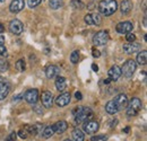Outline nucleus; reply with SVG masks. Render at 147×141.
Returning a JSON list of instances; mask_svg holds the SVG:
<instances>
[{"mask_svg":"<svg viewBox=\"0 0 147 141\" xmlns=\"http://www.w3.org/2000/svg\"><path fill=\"white\" fill-rule=\"evenodd\" d=\"M70 61H71V63H74V64L78 63V61H79V52H78V51H74V52L71 53V55H70Z\"/></svg>","mask_w":147,"mask_h":141,"instance_id":"29","label":"nucleus"},{"mask_svg":"<svg viewBox=\"0 0 147 141\" xmlns=\"http://www.w3.org/2000/svg\"><path fill=\"white\" fill-rule=\"evenodd\" d=\"M109 38H110V36H109L108 31H100L93 37V43L96 46H103L108 43Z\"/></svg>","mask_w":147,"mask_h":141,"instance_id":"5","label":"nucleus"},{"mask_svg":"<svg viewBox=\"0 0 147 141\" xmlns=\"http://www.w3.org/2000/svg\"><path fill=\"white\" fill-rule=\"evenodd\" d=\"M126 40H127L128 42H135L136 36H135V34H132V33H128L127 36H126Z\"/></svg>","mask_w":147,"mask_h":141,"instance_id":"33","label":"nucleus"},{"mask_svg":"<svg viewBox=\"0 0 147 141\" xmlns=\"http://www.w3.org/2000/svg\"><path fill=\"white\" fill-rule=\"evenodd\" d=\"M3 31H5V27H3V25L0 23V33H2Z\"/></svg>","mask_w":147,"mask_h":141,"instance_id":"45","label":"nucleus"},{"mask_svg":"<svg viewBox=\"0 0 147 141\" xmlns=\"http://www.w3.org/2000/svg\"><path fill=\"white\" fill-rule=\"evenodd\" d=\"M105 111L111 114V115H114V114H117L118 112H119V107L117 106L115 104V102L112 99V101H109L108 103H107V105H105Z\"/></svg>","mask_w":147,"mask_h":141,"instance_id":"19","label":"nucleus"},{"mask_svg":"<svg viewBox=\"0 0 147 141\" xmlns=\"http://www.w3.org/2000/svg\"><path fill=\"white\" fill-rule=\"evenodd\" d=\"M118 9L117 0H101L98 2V10L104 16L113 15Z\"/></svg>","mask_w":147,"mask_h":141,"instance_id":"1","label":"nucleus"},{"mask_svg":"<svg viewBox=\"0 0 147 141\" xmlns=\"http://www.w3.org/2000/svg\"><path fill=\"white\" fill-rule=\"evenodd\" d=\"M55 87L59 91H63L67 88V80L65 77H58L55 80Z\"/></svg>","mask_w":147,"mask_h":141,"instance_id":"20","label":"nucleus"},{"mask_svg":"<svg viewBox=\"0 0 147 141\" xmlns=\"http://www.w3.org/2000/svg\"><path fill=\"white\" fill-rule=\"evenodd\" d=\"M41 1L42 0H27V3H28V6L31 8H34V7H36L41 3Z\"/></svg>","mask_w":147,"mask_h":141,"instance_id":"32","label":"nucleus"},{"mask_svg":"<svg viewBox=\"0 0 147 141\" xmlns=\"http://www.w3.org/2000/svg\"><path fill=\"white\" fill-rule=\"evenodd\" d=\"M137 63L140 66H145L147 63V51L143 50L142 52L137 54Z\"/></svg>","mask_w":147,"mask_h":141,"instance_id":"23","label":"nucleus"},{"mask_svg":"<svg viewBox=\"0 0 147 141\" xmlns=\"http://www.w3.org/2000/svg\"><path fill=\"white\" fill-rule=\"evenodd\" d=\"M16 68H17V70L20 71V72H23V71L26 69V66H25V61H24L23 59H19L18 61L16 62Z\"/></svg>","mask_w":147,"mask_h":141,"instance_id":"27","label":"nucleus"},{"mask_svg":"<svg viewBox=\"0 0 147 141\" xmlns=\"http://www.w3.org/2000/svg\"><path fill=\"white\" fill-rule=\"evenodd\" d=\"M113 101L115 102L117 106L119 107V111H121V109L126 108L127 105H128V98H127V96H126L125 94H120V95L115 96Z\"/></svg>","mask_w":147,"mask_h":141,"instance_id":"13","label":"nucleus"},{"mask_svg":"<svg viewBox=\"0 0 147 141\" xmlns=\"http://www.w3.org/2000/svg\"><path fill=\"white\" fill-rule=\"evenodd\" d=\"M9 69V63L6 60H0V72H6Z\"/></svg>","mask_w":147,"mask_h":141,"instance_id":"28","label":"nucleus"},{"mask_svg":"<svg viewBox=\"0 0 147 141\" xmlns=\"http://www.w3.org/2000/svg\"><path fill=\"white\" fill-rule=\"evenodd\" d=\"M139 49H140V45L136 42H128V43L123 44V52L127 54L136 53L137 51H139Z\"/></svg>","mask_w":147,"mask_h":141,"instance_id":"14","label":"nucleus"},{"mask_svg":"<svg viewBox=\"0 0 147 141\" xmlns=\"http://www.w3.org/2000/svg\"><path fill=\"white\" fill-rule=\"evenodd\" d=\"M23 96H24L23 94H19L18 96H16V97H14V98H13V102H14V103H17V102L20 101V98H22Z\"/></svg>","mask_w":147,"mask_h":141,"instance_id":"38","label":"nucleus"},{"mask_svg":"<svg viewBox=\"0 0 147 141\" xmlns=\"http://www.w3.org/2000/svg\"><path fill=\"white\" fill-rule=\"evenodd\" d=\"M24 6H25L24 0H13L10 6H9V10L13 14H18L24 9Z\"/></svg>","mask_w":147,"mask_h":141,"instance_id":"11","label":"nucleus"},{"mask_svg":"<svg viewBox=\"0 0 147 141\" xmlns=\"http://www.w3.org/2000/svg\"><path fill=\"white\" fill-rule=\"evenodd\" d=\"M132 28H134V25H132V23H130V21H122V23H119V24L117 25V27H115L117 32L120 33V34H128V33H130V32L132 31Z\"/></svg>","mask_w":147,"mask_h":141,"instance_id":"10","label":"nucleus"},{"mask_svg":"<svg viewBox=\"0 0 147 141\" xmlns=\"http://www.w3.org/2000/svg\"><path fill=\"white\" fill-rule=\"evenodd\" d=\"M16 138H17V134H16L15 132H11V133L8 136V138H7L6 141H16Z\"/></svg>","mask_w":147,"mask_h":141,"instance_id":"34","label":"nucleus"},{"mask_svg":"<svg viewBox=\"0 0 147 141\" xmlns=\"http://www.w3.org/2000/svg\"><path fill=\"white\" fill-rule=\"evenodd\" d=\"M143 10L146 13V0H144V1H143Z\"/></svg>","mask_w":147,"mask_h":141,"instance_id":"43","label":"nucleus"},{"mask_svg":"<svg viewBox=\"0 0 147 141\" xmlns=\"http://www.w3.org/2000/svg\"><path fill=\"white\" fill-rule=\"evenodd\" d=\"M91 17H92V21H93V25H101V23H102V18H101V15L100 14H96V13H94V14H91Z\"/></svg>","mask_w":147,"mask_h":141,"instance_id":"26","label":"nucleus"},{"mask_svg":"<svg viewBox=\"0 0 147 141\" xmlns=\"http://www.w3.org/2000/svg\"><path fill=\"white\" fill-rule=\"evenodd\" d=\"M53 129H55V132L63 133V132L68 129V124H67L66 121H58V122L53 125Z\"/></svg>","mask_w":147,"mask_h":141,"instance_id":"21","label":"nucleus"},{"mask_svg":"<svg viewBox=\"0 0 147 141\" xmlns=\"http://www.w3.org/2000/svg\"><path fill=\"white\" fill-rule=\"evenodd\" d=\"M70 94L69 93H62L61 95H59L55 99V104L59 106V107H63V106H67L70 103Z\"/></svg>","mask_w":147,"mask_h":141,"instance_id":"12","label":"nucleus"},{"mask_svg":"<svg viewBox=\"0 0 147 141\" xmlns=\"http://www.w3.org/2000/svg\"><path fill=\"white\" fill-rule=\"evenodd\" d=\"M45 75H47V78L49 79H53L55 77H58L60 75V68L58 66H55V64H51L45 70Z\"/></svg>","mask_w":147,"mask_h":141,"instance_id":"15","label":"nucleus"},{"mask_svg":"<svg viewBox=\"0 0 147 141\" xmlns=\"http://www.w3.org/2000/svg\"><path fill=\"white\" fill-rule=\"evenodd\" d=\"M41 101H42V105L45 108H51L53 105V95H52V93H50L48 90L43 91L42 95H41Z\"/></svg>","mask_w":147,"mask_h":141,"instance_id":"8","label":"nucleus"},{"mask_svg":"<svg viewBox=\"0 0 147 141\" xmlns=\"http://www.w3.org/2000/svg\"><path fill=\"white\" fill-rule=\"evenodd\" d=\"M65 141H73V140H70V139H66Z\"/></svg>","mask_w":147,"mask_h":141,"instance_id":"48","label":"nucleus"},{"mask_svg":"<svg viewBox=\"0 0 147 141\" xmlns=\"http://www.w3.org/2000/svg\"><path fill=\"white\" fill-rule=\"evenodd\" d=\"M92 70H93V71H95V72H96V71L98 70V67H97V64L93 63V64H92Z\"/></svg>","mask_w":147,"mask_h":141,"instance_id":"40","label":"nucleus"},{"mask_svg":"<svg viewBox=\"0 0 147 141\" xmlns=\"http://www.w3.org/2000/svg\"><path fill=\"white\" fill-rule=\"evenodd\" d=\"M137 69V63L134 60H127L121 68V75H123L126 78H131L132 75Z\"/></svg>","mask_w":147,"mask_h":141,"instance_id":"4","label":"nucleus"},{"mask_svg":"<svg viewBox=\"0 0 147 141\" xmlns=\"http://www.w3.org/2000/svg\"><path fill=\"white\" fill-rule=\"evenodd\" d=\"M84 20H85V23H86L87 25H93V21H92V17H91V14L86 15V16L84 17Z\"/></svg>","mask_w":147,"mask_h":141,"instance_id":"35","label":"nucleus"},{"mask_svg":"<svg viewBox=\"0 0 147 141\" xmlns=\"http://www.w3.org/2000/svg\"><path fill=\"white\" fill-rule=\"evenodd\" d=\"M40 108H41V107H35V108H34V109H35V111H36L37 113H40V114H41V113H43V111H41V109H40Z\"/></svg>","mask_w":147,"mask_h":141,"instance_id":"44","label":"nucleus"},{"mask_svg":"<svg viewBox=\"0 0 147 141\" xmlns=\"http://www.w3.org/2000/svg\"><path fill=\"white\" fill-rule=\"evenodd\" d=\"M49 5H50L51 9L57 10L62 6V0H49Z\"/></svg>","mask_w":147,"mask_h":141,"instance_id":"25","label":"nucleus"},{"mask_svg":"<svg viewBox=\"0 0 147 141\" xmlns=\"http://www.w3.org/2000/svg\"><path fill=\"white\" fill-rule=\"evenodd\" d=\"M71 136H73L74 141H84V139H85L84 132H83L82 130H79L78 128L74 129V130H73V133H71Z\"/></svg>","mask_w":147,"mask_h":141,"instance_id":"22","label":"nucleus"},{"mask_svg":"<svg viewBox=\"0 0 147 141\" xmlns=\"http://www.w3.org/2000/svg\"><path fill=\"white\" fill-rule=\"evenodd\" d=\"M142 109V102L139 98L137 97H134L130 102H128V105H127V115L130 117H134L136 116Z\"/></svg>","mask_w":147,"mask_h":141,"instance_id":"3","label":"nucleus"},{"mask_svg":"<svg viewBox=\"0 0 147 141\" xmlns=\"http://www.w3.org/2000/svg\"><path fill=\"white\" fill-rule=\"evenodd\" d=\"M92 141H107L108 140V136L101 134V136H96V137H92Z\"/></svg>","mask_w":147,"mask_h":141,"instance_id":"31","label":"nucleus"},{"mask_svg":"<svg viewBox=\"0 0 147 141\" xmlns=\"http://www.w3.org/2000/svg\"><path fill=\"white\" fill-rule=\"evenodd\" d=\"M129 130H130V128H129V126H127V128H125V129H123V132H125V133H128Z\"/></svg>","mask_w":147,"mask_h":141,"instance_id":"46","label":"nucleus"},{"mask_svg":"<svg viewBox=\"0 0 147 141\" xmlns=\"http://www.w3.org/2000/svg\"><path fill=\"white\" fill-rule=\"evenodd\" d=\"M103 81H104V84H107V85H108V84H110L111 79L110 78H108V79H105V80H103Z\"/></svg>","mask_w":147,"mask_h":141,"instance_id":"47","label":"nucleus"},{"mask_svg":"<svg viewBox=\"0 0 147 141\" xmlns=\"http://www.w3.org/2000/svg\"><path fill=\"white\" fill-rule=\"evenodd\" d=\"M9 30L13 34L15 35H19L23 33V30H24V25L23 23L18 20V19H13L10 23H9Z\"/></svg>","mask_w":147,"mask_h":141,"instance_id":"7","label":"nucleus"},{"mask_svg":"<svg viewBox=\"0 0 147 141\" xmlns=\"http://www.w3.org/2000/svg\"><path fill=\"white\" fill-rule=\"evenodd\" d=\"M143 24H144V27L146 28V27H147V17H146V16L144 17V20H143Z\"/></svg>","mask_w":147,"mask_h":141,"instance_id":"42","label":"nucleus"},{"mask_svg":"<svg viewBox=\"0 0 147 141\" xmlns=\"http://www.w3.org/2000/svg\"><path fill=\"white\" fill-rule=\"evenodd\" d=\"M18 136L22 138V139H26V138L30 136V133H28L27 129H26V128H24V129H22V130H19L18 131Z\"/></svg>","mask_w":147,"mask_h":141,"instance_id":"30","label":"nucleus"},{"mask_svg":"<svg viewBox=\"0 0 147 141\" xmlns=\"http://www.w3.org/2000/svg\"><path fill=\"white\" fill-rule=\"evenodd\" d=\"M55 134V129H53V125H48L43 129V132H42V136L44 139H49L51 138L52 136Z\"/></svg>","mask_w":147,"mask_h":141,"instance_id":"24","label":"nucleus"},{"mask_svg":"<svg viewBox=\"0 0 147 141\" xmlns=\"http://www.w3.org/2000/svg\"><path fill=\"white\" fill-rule=\"evenodd\" d=\"M9 91H10V85H9V83H7L5 80L0 81V101L5 99L8 96Z\"/></svg>","mask_w":147,"mask_h":141,"instance_id":"16","label":"nucleus"},{"mask_svg":"<svg viewBox=\"0 0 147 141\" xmlns=\"http://www.w3.org/2000/svg\"><path fill=\"white\" fill-rule=\"evenodd\" d=\"M98 123L96 122V121H87V122H85L84 123V126H83V129H84V132L85 133H87V134H94V133H96L97 131H98Z\"/></svg>","mask_w":147,"mask_h":141,"instance_id":"9","label":"nucleus"},{"mask_svg":"<svg viewBox=\"0 0 147 141\" xmlns=\"http://www.w3.org/2000/svg\"><path fill=\"white\" fill-rule=\"evenodd\" d=\"M0 45H5V37L0 35Z\"/></svg>","mask_w":147,"mask_h":141,"instance_id":"41","label":"nucleus"},{"mask_svg":"<svg viewBox=\"0 0 147 141\" xmlns=\"http://www.w3.org/2000/svg\"><path fill=\"white\" fill-rule=\"evenodd\" d=\"M92 53H93V56H94V58H100V55H101L100 51H98V50H96V49H93Z\"/></svg>","mask_w":147,"mask_h":141,"instance_id":"37","label":"nucleus"},{"mask_svg":"<svg viewBox=\"0 0 147 141\" xmlns=\"http://www.w3.org/2000/svg\"><path fill=\"white\" fill-rule=\"evenodd\" d=\"M75 96H76V98H77L78 101H80V99L83 98V95H82V93H79V91H77V93L75 94Z\"/></svg>","mask_w":147,"mask_h":141,"instance_id":"39","label":"nucleus"},{"mask_svg":"<svg viewBox=\"0 0 147 141\" xmlns=\"http://www.w3.org/2000/svg\"><path fill=\"white\" fill-rule=\"evenodd\" d=\"M108 75H109V78H110L111 80L115 81L121 76V68L119 66H113L110 70L108 71Z\"/></svg>","mask_w":147,"mask_h":141,"instance_id":"18","label":"nucleus"},{"mask_svg":"<svg viewBox=\"0 0 147 141\" xmlns=\"http://www.w3.org/2000/svg\"><path fill=\"white\" fill-rule=\"evenodd\" d=\"M74 114H75V122L78 124L85 123L93 117V112L90 107H76Z\"/></svg>","mask_w":147,"mask_h":141,"instance_id":"2","label":"nucleus"},{"mask_svg":"<svg viewBox=\"0 0 147 141\" xmlns=\"http://www.w3.org/2000/svg\"><path fill=\"white\" fill-rule=\"evenodd\" d=\"M134 5L131 2V0H122L121 5H120V10L122 15H128L130 14V11L132 10Z\"/></svg>","mask_w":147,"mask_h":141,"instance_id":"17","label":"nucleus"},{"mask_svg":"<svg viewBox=\"0 0 147 141\" xmlns=\"http://www.w3.org/2000/svg\"><path fill=\"white\" fill-rule=\"evenodd\" d=\"M24 98L28 104L35 105L36 102L38 101V91H37V89H28L24 94Z\"/></svg>","mask_w":147,"mask_h":141,"instance_id":"6","label":"nucleus"},{"mask_svg":"<svg viewBox=\"0 0 147 141\" xmlns=\"http://www.w3.org/2000/svg\"><path fill=\"white\" fill-rule=\"evenodd\" d=\"M0 55H2V56H7V55H8L5 45H0Z\"/></svg>","mask_w":147,"mask_h":141,"instance_id":"36","label":"nucleus"}]
</instances>
